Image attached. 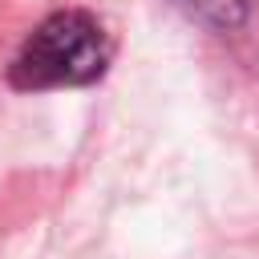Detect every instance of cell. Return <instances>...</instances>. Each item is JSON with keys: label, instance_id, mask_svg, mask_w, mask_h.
Masks as SVG:
<instances>
[{"label": "cell", "instance_id": "6da1fadb", "mask_svg": "<svg viewBox=\"0 0 259 259\" xmlns=\"http://www.w3.org/2000/svg\"><path fill=\"white\" fill-rule=\"evenodd\" d=\"M109 61H113V40L105 24L85 8H57L16 49L8 65V85L24 93L77 89L101 81Z\"/></svg>", "mask_w": 259, "mask_h": 259}, {"label": "cell", "instance_id": "7a4b0ae2", "mask_svg": "<svg viewBox=\"0 0 259 259\" xmlns=\"http://www.w3.org/2000/svg\"><path fill=\"white\" fill-rule=\"evenodd\" d=\"M190 20L214 28V32H239L251 16L255 0H174Z\"/></svg>", "mask_w": 259, "mask_h": 259}]
</instances>
